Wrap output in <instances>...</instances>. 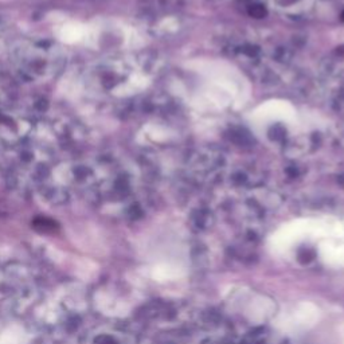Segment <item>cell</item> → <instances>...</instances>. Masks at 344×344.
Segmentation results:
<instances>
[{"label":"cell","mask_w":344,"mask_h":344,"mask_svg":"<svg viewBox=\"0 0 344 344\" xmlns=\"http://www.w3.org/2000/svg\"><path fill=\"white\" fill-rule=\"evenodd\" d=\"M316 257L315 250L311 249V247H301L297 251V261L303 265H307V264H311Z\"/></svg>","instance_id":"6da1fadb"},{"label":"cell","mask_w":344,"mask_h":344,"mask_svg":"<svg viewBox=\"0 0 344 344\" xmlns=\"http://www.w3.org/2000/svg\"><path fill=\"white\" fill-rule=\"evenodd\" d=\"M194 223L198 229H209L213 225V217L209 213H199L198 215H195Z\"/></svg>","instance_id":"7a4b0ae2"},{"label":"cell","mask_w":344,"mask_h":344,"mask_svg":"<svg viewBox=\"0 0 344 344\" xmlns=\"http://www.w3.org/2000/svg\"><path fill=\"white\" fill-rule=\"evenodd\" d=\"M219 321H221V316H219L218 312H215V311L205 312V315H203V324H205L206 327H209V328L217 327L218 324H219Z\"/></svg>","instance_id":"277c9868"},{"label":"cell","mask_w":344,"mask_h":344,"mask_svg":"<svg viewBox=\"0 0 344 344\" xmlns=\"http://www.w3.org/2000/svg\"><path fill=\"white\" fill-rule=\"evenodd\" d=\"M193 257H194V261L199 265V267H206L207 265V263H209V260H207V251H206V249H197V251L195 253H193Z\"/></svg>","instance_id":"5b68a950"},{"label":"cell","mask_w":344,"mask_h":344,"mask_svg":"<svg viewBox=\"0 0 344 344\" xmlns=\"http://www.w3.org/2000/svg\"><path fill=\"white\" fill-rule=\"evenodd\" d=\"M218 344H233V343H230V341H221V343H218Z\"/></svg>","instance_id":"8992f818"},{"label":"cell","mask_w":344,"mask_h":344,"mask_svg":"<svg viewBox=\"0 0 344 344\" xmlns=\"http://www.w3.org/2000/svg\"><path fill=\"white\" fill-rule=\"evenodd\" d=\"M164 336H165L164 341L169 344H183L186 341V339H187V336L185 333H182L181 331L165 332Z\"/></svg>","instance_id":"3957f363"}]
</instances>
